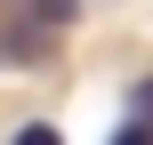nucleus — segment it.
Returning a JSON list of instances; mask_svg holds the SVG:
<instances>
[{
  "instance_id": "1",
  "label": "nucleus",
  "mask_w": 153,
  "mask_h": 145,
  "mask_svg": "<svg viewBox=\"0 0 153 145\" xmlns=\"http://www.w3.org/2000/svg\"><path fill=\"white\" fill-rule=\"evenodd\" d=\"M8 145H65V137H56L48 121H24V129H16V137H8Z\"/></svg>"
},
{
  "instance_id": "2",
  "label": "nucleus",
  "mask_w": 153,
  "mask_h": 145,
  "mask_svg": "<svg viewBox=\"0 0 153 145\" xmlns=\"http://www.w3.org/2000/svg\"><path fill=\"white\" fill-rule=\"evenodd\" d=\"M73 8H81V0H32V16H40V24H65Z\"/></svg>"
},
{
  "instance_id": "3",
  "label": "nucleus",
  "mask_w": 153,
  "mask_h": 145,
  "mask_svg": "<svg viewBox=\"0 0 153 145\" xmlns=\"http://www.w3.org/2000/svg\"><path fill=\"white\" fill-rule=\"evenodd\" d=\"M129 121H153V81H137V89H129Z\"/></svg>"
},
{
  "instance_id": "4",
  "label": "nucleus",
  "mask_w": 153,
  "mask_h": 145,
  "mask_svg": "<svg viewBox=\"0 0 153 145\" xmlns=\"http://www.w3.org/2000/svg\"><path fill=\"white\" fill-rule=\"evenodd\" d=\"M113 145H153V121H121V129H113Z\"/></svg>"
}]
</instances>
